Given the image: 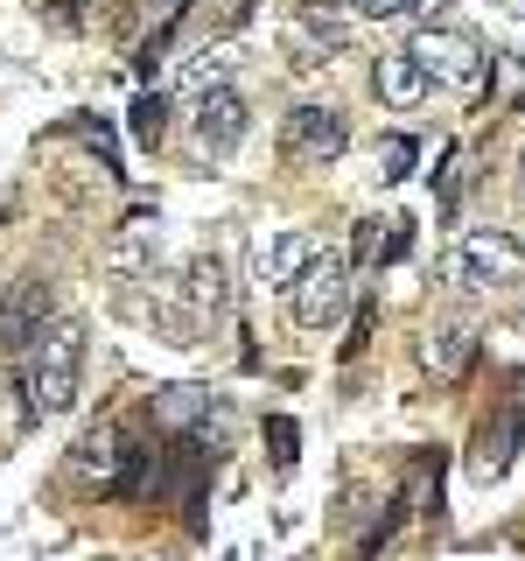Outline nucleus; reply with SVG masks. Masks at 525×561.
I'll list each match as a JSON object with an SVG mask.
<instances>
[{"label": "nucleus", "mask_w": 525, "mask_h": 561, "mask_svg": "<svg viewBox=\"0 0 525 561\" xmlns=\"http://www.w3.org/2000/svg\"><path fill=\"white\" fill-rule=\"evenodd\" d=\"M22 386H28V414H63L84 386V323L57 316L28 351H22Z\"/></svg>", "instance_id": "nucleus-1"}, {"label": "nucleus", "mask_w": 525, "mask_h": 561, "mask_svg": "<svg viewBox=\"0 0 525 561\" xmlns=\"http://www.w3.org/2000/svg\"><path fill=\"white\" fill-rule=\"evenodd\" d=\"M448 295H498V288H518L525 280V245L512 232H463L434 260Z\"/></svg>", "instance_id": "nucleus-2"}, {"label": "nucleus", "mask_w": 525, "mask_h": 561, "mask_svg": "<svg viewBox=\"0 0 525 561\" xmlns=\"http://www.w3.org/2000/svg\"><path fill=\"white\" fill-rule=\"evenodd\" d=\"M224 302H232V280H224V267L210 253H197L183 267V280H175V295L162 302V323L175 330V344H197L203 330L224 316Z\"/></svg>", "instance_id": "nucleus-3"}, {"label": "nucleus", "mask_w": 525, "mask_h": 561, "mask_svg": "<svg viewBox=\"0 0 525 561\" xmlns=\"http://www.w3.org/2000/svg\"><path fill=\"white\" fill-rule=\"evenodd\" d=\"M350 148V119L337 105H294L288 119H280V162L288 169H329L337 154Z\"/></svg>", "instance_id": "nucleus-4"}, {"label": "nucleus", "mask_w": 525, "mask_h": 561, "mask_svg": "<svg viewBox=\"0 0 525 561\" xmlns=\"http://www.w3.org/2000/svg\"><path fill=\"white\" fill-rule=\"evenodd\" d=\"M288 309H294V323H302V330H329V323L350 309V260L337 253V245H323V253H315L308 267L294 274Z\"/></svg>", "instance_id": "nucleus-5"}, {"label": "nucleus", "mask_w": 525, "mask_h": 561, "mask_svg": "<svg viewBox=\"0 0 525 561\" xmlns=\"http://www.w3.org/2000/svg\"><path fill=\"white\" fill-rule=\"evenodd\" d=\"M407 49L434 84H455V92H469V99H477L483 78H490V57L477 49V35H463V28H420Z\"/></svg>", "instance_id": "nucleus-6"}, {"label": "nucleus", "mask_w": 525, "mask_h": 561, "mask_svg": "<svg viewBox=\"0 0 525 561\" xmlns=\"http://www.w3.org/2000/svg\"><path fill=\"white\" fill-rule=\"evenodd\" d=\"M245 140V99L232 92V84H210V92H197V105H189V148L203 154H232Z\"/></svg>", "instance_id": "nucleus-7"}, {"label": "nucleus", "mask_w": 525, "mask_h": 561, "mask_svg": "<svg viewBox=\"0 0 525 561\" xmlns=\"http://www.w3.org/2000/svg\"><path fill=\"white\" fill-rule=\"evenodd\" d=\"M49 323H57V280H49L43 267H28L22 280H14L8 309H0V337H8V351H28Z\"/></svg>", "instance_id": "nucleus-8"}, {"label": "nucleus", "mask_w": 525, "mask_h": 561, "mask_svg": "<svg viewBox=\"0 0 525 561\" xmlns=\"http://www.w3.org/2000/svg\"><path fill=\"white\" fill-rule=\"evenodd\" d=\"M518 443H525V408L512 400V408H504L498 421H483V428H477V449H469V478H477V484H498L504 470H512Z\"/></svg>", "instance_id": "nucleus-9"}, {"label": "nucleus", "mask_w": 525, "mask_h": 561, "mask_svg": "<svg viewBox=\"0 0 525 561\" xmlns=\"http://www.w3.org/2000/svg\"><path fill=\"white\" fill-rule=\"evenodd\" d=\"M469 358H477V330H469V323H434L428 337H420V373H434L442 386L463 379Z\"/></svg>", "instance_id": "nucleus-10"}, {"label": "nucleus", "mask_w": 525, "mask_h": 561, "mask_svg": "<svg viewBox=\"0 0 525 561\" xmlns=\"http://www.w3.org/2000/svg\"><path fill=\"white\" fill-rule=\"evenodd\" d=\"M378 99L393 105V113H413V105L434 99V78L413 64V49H393V57H378Z\"/></svg>", "instance_id": "nucleus-11"}, {"label": "nucleus", "mask_w": 525, "mask_h": 561, "mask_svg": "<svg viewBox=\"0 0 525 561\" xmlns=\"http://www.w3.org/2000/svg\"><path fill=\"white\" fill-rule=\"evenodd\" d=\"M323 253V239H308V232H280V239H259V280L267 288H294V274L308 267V260Z\"/></svg>", "instance_id": "nucleus-12"}, {"label": "nucleus", "mask_w": 525, "mask_h": 561, "mask_svg": "<svg viewBox=\"0 0 525 561\" xmlns=\"http://www.w3.org/2000/svg\"><path fill=\"white\" fill-rule=\"evenodd\" d=\"M154 421H162L168 435H183V428L210 435V421H224V408H218V393H203V386H168V393L154 400Z\"/></svg>", "instance_id": "nucleus-13"}, {"label": "nucleus", "mask_w": 525, "mask_h": 561, "mask_svg": "<svg viewBox=\"0 0 525 561\" xmlns=\"http://www.w3.org/2000/svg\"><path fill=\"white\" fill-rule=\"evenodd\" d=\"M154 260H162V232H154V218H127V225H119V245H113V274L119 280L154 274Z\"/></svg>", "instance_id": "nucleus-14"}, {"label": "nucleus", "mask_w": 525, "mask_h": 561, "mask_svg": "<svg viewBox=\"0 0 525 561\" xmlns=\"http://www.w3.org/2000/svg\"><path fill=\"white\" fill-rule=\"evenodd\" d=\"M294 49H302L294 64H329V57L343 49V22H323V14L308 8L302 22H294Z\"/></svg>", "instance_id": "nucleus-15"}, {"label": "nucleus", "mask_w": 525, "mask_h": 561, "mask_svg": "<svg viewBox=\"0 0 525 561\" xmlns=\"http://www.w3.org/2000/svg\"><path fill=\"white\" fill-rule=\"evenodd\" d=\"M127 127H133L140 148H162V140H168V99H162V92H140V99L127 105Z\"/></svg>", "instance_id": "nucleus-16"}, {"label": "nucleus", "mask_w": 525, "mask_h": 561, "mask_svg": "<svg viewBox=\"0 0 525 561\" xmlns=\"http://www.w3.org/2000/svg\"><path fill=\"white\" fill-rule=\"evenodd\" d=\"M224 70H232V49H197L183 64V84L189 92H210V84H224Z\"/></svg>", "instance_id": "nucleus-17"}, {"label": "nucleus", "mask_w": 525, "mask_h": 561, "mask_svg": "<svg viewBox=\"0 0 525 561\" xmlns=\"http://www.w3.org/2000/svg\"><path fill=\"white\" fill-rule=\"evenodd\" d=\"M113 463H119V435L113 428H92L78 443V470H98V478H113Z\"/></svg>", "instance_id": "nucleus-18"}, {"label": "nucleus", "mask_w": 525, "mask_h": 561, "mask_svg": "<svg viewBox=\"0 0 525 561\" xmlns=\"http://www.w3.org/2000/svg\"><path fill=\"white\" fill-rule=\"evenodd\" d=\"M448 0H358V14H372V22H399V14H442Z\"/></svg>", "instance_id": "nucleus-19"}, {"label": "nucleus", "mask_w": 525, "mask_h": 561, "mask_svg": "<svg viewBox=\"0 0 525 561\" xmlns=\"http://www.w3.org/2000/svg\"><path fill=\"white\" fill-rule=\"evenodd\" d=\"M378 175H393V183H399V175H413V140L407 134H385V169Z\"/></svg>", "instance_id": "nucleus-20"}, {"label": "nucleus", "mask_w": 525, "mask_h": 561, "mask_svg": "<svg viewBox=\"0 0 525 561\" xmlns=\"http://www.w3.org/2000/svg\"><path fill=\"white\" fill-rule=\"evenodd\" d=\"M372 330H378V302H358V323H350V337H343V351H350V358L364 351V337H372Z\"/></svg>", "instance_id": "nucleus-21"}, {"label": "nucleus", "mask_w": 525, "mask_h": 561, "mask_svg": "<svg viewBox=\"0 0 525 561\" xmlns=\"http://www.w3.org/2000/svg\"><path fill=\"white\" fill-rule=\"evenodd\" d=\"M267 435H273V456H280V470L294 463V421H267Z\"/></svg>", "instance_id": "nucleus-22"}, {"label": "nucleus", "mask_w": 525, "mask_h": 561, "mask_svg": "<svg viewBox=\"0 0 525 561\" xmlns=\"http://www.w3.org/2000/svg\"><path fill=\"white\" fill-rule=\"evenodd\" d=\"M175 8H183V0H154V14H162V22H168V14H175Z\"/></svg>", "instance_id": "nucleus-23"}, {"label": "nucleus", "mask_w": 525, "mask_h": 561, "mask_svg": "<svg viewBox=\"0 0 525 561\" xmlns=\"http://www.w3.org/2000/svg\"><path fill=\"white\" fill-rule=\"evenodd\" d=\"M518 169H525V154H518Z\"/></svg>", "instance_id": "nucleus-24"}]
</instances>
